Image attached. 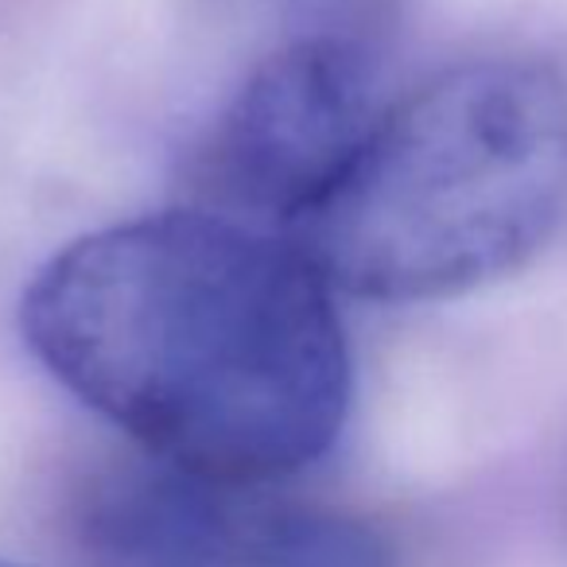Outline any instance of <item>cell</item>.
I'll return each mask as SVG.
<instances>
[{"instance_id":"cell-3","label":"cell","mask_w":567,"mask_h":567,"mask_svg":"<svg viewBox=\"0 0 567 567\" xmlns=\"http://www.w3.org/2000/svg\"><path fill=\"white\" fill-rule=\"evenodd\" d=\"M389 102L378 24L284 35L190 152L187 206L292 237L350 172Z\"/></svg>"},{"instance_id":"cell-4","label":"cell","mask_w":567,"mask_h":567,"mask_svg":"<svg viewBox=\"0 0 567 567\" xmlns=\"http://www.w3.org/2000/svg\"><path fill=\"white\" fill-rule=\"evenodd\" d=\"M79 540L94 567H393L389 536L358 513L156 458L90 482Z\"/></svg>"},{"instance_id":"cell-1","label":"cell","mask_w":567,"mask_h":567,"mask_svg":"<svg viewBox=\"0 0 567 567\" xmlns=\"http://www.w3.org/2000/svg\"><path fill=\"white\" fill-rule=\"evenodd\" d=\"M32 354L148 458L272 486L331 451L354 396L334 288L288 237L210 210L105 226L20 303Z\"/></svg>"},{"instance_id":"cell-2","label":"cell","mask_w":567,"mask_h":567,"mask_svg":"<svg viewBox=\"0 0 567 567\" xmlns=\"http://www.w3.org/2000/svg\"><path fill=\"white\" fill-rule=\"evenodd\" d=\"M567 226V66L466 59L393 97L339 187L288 241L378 303L466 296Z\"/></svg>"},{"instance_id":"cell-5","label":"cell","mask_w":567,"mask_h":567,"mask_svg":"<svg viewBox=\"0 0 567 567\" xmlns=\"http://www.w3.org/2000/svg\"><path fill=\"white\" fill-rule=\"evenodd\" d=\"M226 17L265 20L284 35L316 32V28H358L381 24L393 0H206Z\"/></svg>"},{"instance_id":"cell-6","label":"cell","mask_w":567,"mask_h":567,"mask_svg":"<svg viewBox=\"0 0 567 567\" xmlns=\"http://www.w3.org/2000/svg\"><path fill=\"white\" fill-rule=\"evenodd\" d=\"M0 567H20V564H12V559H0Z\"/></svg>"}]
</instances>
